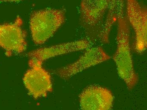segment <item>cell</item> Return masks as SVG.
<instances>
[{"mask_svg": "<svg viewBox=\"0 0 147 110\" xmlns=\"http://www.w3.org/2000/svg\"><path fill=\"white\" fill-rule=\"evenodd\" d=\"M124 10L119 12L117 16V48L113 59L116 64L118 75L129 89L131 90L138 84L139 77L134 67L130 45V24Z\"/></svg>", "mask_w": 147, "mask_h": 110, "instance_id": "6da1fadb", "label": "cell"}, {"mask_svg": "<svg viewBox=\"0 0 147 110\" xmlns=\"http://www.w3.org/2000/svg\"><path fill=\"white\" fill-rule=\"evenodd\" d=\"M65 20V11L62 9L47 8L34 11L30 19V27L34 43L36 45L45 43Z\"/></svg>", "mask_w": 147, "mask_h": 110, "instance_id": "7a4b0ae2", "label": "cell"}, {"mask_svg": "<svg viewBox=\"0 0 147 110\" xmlns=\"http://www.w3.org/2000/svg\"><path fill=\"white\" fill-rule=\"evenodd\" d=\"M110 0H82L80 21L91 44L99 42Z\"/></svg>", "mask_w": 147, "mask_h": 110, "instance_id": "3957f363", "label": "cell"}, {"mask_svg": "<svg viewBox=\"0 0 147 110\" xmlns=\"http://www.w3.org/2000/svg\"><path fill=\"white\" fill-rule=\"evenodd\" d=\"M125 2L126 18L135 33L134 48L138 53H142L147 48V8L137 0H125Z\"/></svg>", "mask_w": 147, "mask_h": 110, "instance_id": "277c9868", "label": "cell"}, {"mask_svg": "<svg viewBox=\"0 0 147 110\" xmlns=\"http://www.w3.org/2000/svg\"><path fill=\"white\" fill-rule=\"evenodd\" d=\"M42 62L30 59L29 69L23 78V82L29 94L35 99L45 97L53 91L50 73L43 68Z\"/></svg>", "mask_w": 147, "mask_h": 110, "instance_id": "5b68a950", "label": "cell"}, {"mask_svg": "<svg viewBox=\"0 0 147 110\" xmlns=\"http://www.w3.org/2000/svg\"><path fill=\"white\" fill-rule=\"evenodd\" d=\"M111 57L100 46L90 47L83 55L73 63L53 71L55 75L63 79L71 78L83 70L110 59Z\"/></svg>", "mask_w": 147, "mask_h": 110, "instance_id": "8992f818", "label": "cell"}, {"mask_svg": "<svg viewBox=\"0 0 147 110\" xmlns=\"http://www.w3.org/2000/svg\"><path fill=\"white\" fill-rule=\"evenodd\" d=\"M22 24V19L18 17L14 23L0 25V47L8 55L21 53L26 50V33Z\"/></svg>", "mask_w": 147, "mask_h": 110, "instance_id": "52a82bcc", "label": "cell"}, {"mask_svg": "<svg viewBox=\"0 0 147 110\" xmlns=\"http://www.w3.org/2000/svg\"><path fill=\"white\" fill-rule=\"evenodd\" d=\"M79 97L82 110H109L113 108V96L106 88L88 86L82 91Z\"/></svg>", "mask_w": 147, "mask_h": 110, "instance_id": "ba28073f", "label": "cell"}, {"mask_svg": "<svg viewBox=\"0 0 147 110\" xmlns=\"http://www.w3.org/2000/svg\"><path fill=\"white\" fill-rule=\"evenodd\" d=\"M91 44L88 39H81L34 50L29 52L28 56L30 59L43 62L46 60L58 55L86 50L91 47Z\"/></svg>", "mask_w": 147, "mask_h": 110, "instance_id": "9c48e42d", "label": "cell"}, {"mask_svg": "<svg viewBox=\"0 0 147 110\" xmlns=\"http://www.w3.org/2000/svg\"><path fill=\"white\" fill-rule=\"evenodd\" d=\"M125 0H110V6L107 11L105 21L99 42L103 44L110 43L109 36L113 25L117 20L119 12L125 10Z\"/></svg>", "mask_w": 147, "mask_h": 110, "instance_id": "30bf717a", "label": "cell"}, {"mask_svg": "<svg viewBox=\"0 0 147 110\" xmlns=\"http://www.w3.org/2000/svg\"><path fill=\"white\" fill-rule=\"evenodd\" d=\"M23 0H0V2H19Z\"/></svg>", "mask_w": 147, "mask_h": 110, "instance_id": "8fae6325", "label": "cell"}]
</instances>
